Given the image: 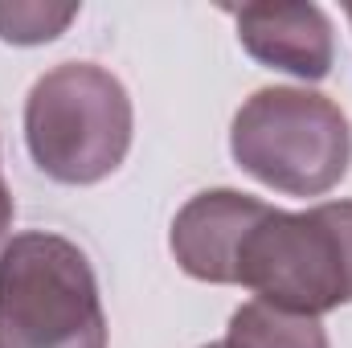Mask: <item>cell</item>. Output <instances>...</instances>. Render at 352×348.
Here are the masks:
<instances>
[{
  "label": "cell",
  "instance_id": "1",
  "mask_svg": "<svg viewBox=\"0 0 352 348\" xmlns=\"http://www.w3.org/2000/svg\"><path fill=\"white\" fill-rule=\"evenodd\" d=\"M234 283L270 307L316 320L352 303V201H328L307 213L270 205L238 246Z\"/></svg>",
  "mask_w": 352,
  "mask_h": 348
},
{
  "label": "cell",
  "instance_id": "2",
  "mask_svg": "<svg viewBox=\"0 0 352 348\" xmlns=\"http://www.w3.org/2000/svg\"><path fill=\"white\" fill-rule=\"evenodd\" d=\"M0 348H107L87 254L58 234H16L0 250Z\"/></svg>",
  "mask_w": 352,
  "mask_h": 348
},
{
  "label": "cell",
  "instance_id": "3",
  "mask_svg": "<svg viewBox=\"0 0 352 348\" xmlns=\"http://www.w3.org/2000/svg\"><path fill=\"white\" fill-rule=\"evenodd\" d=\"M25 140L45 176L94 184L115 173L131 148V98L102 66H54L29 90Z\"/></svg>",
  "mask_w": 352,
  "mask_h": 348
},
{
  "label": "cell",
  "instance_id": "4",
  "mask_svg": "<svg viewBox=\"0 0 352 348\" xmlns=\"http://www.w3.org/2000/svg\"><path fill=\"white\" fill-rule=\"evenodd\" d=\"M230 152L242 173L278 193L320 197L349 173L352 131L344 111L328 94L266 87L234 115Z\"/></svg>",
  "mask_w": 352,
  "mask_h": 348
},
{
  "label": "cell",
  "instance_id": "5",
  "mask_svg": "<svg viewBox=\"0 0 352 348\" xmlns=\"http://www.w3.org/2000/svg\"><path fill=\"white\" fill-rule=\"evenodd\" d=\"M266 209V201L234 188L192 197L173 221V254L180 270L201 283H234L238 246Z\"/></svg>",
  "mask_w": 352,
  "mask_h": 348
},
{
  "label": "cell",
  "instance_id": "6",
  "mask_svg": "<svg viewBox=\"0 0 352 348\" xmlns=\"http://www.w3.org/2000/svg\"><path fill=\"white\" fill-rule=\"evenodd\" d=\"M238 21L246 54L263 66L320 83L332 70V21L320 4H242L226 8Z\"/></svg>",
  "mask_w": 352,
  "mask_h": 348
},
{
  "label": "cell",
  "instance_id": "7",
  "mask_svg": "<svg viewBox=\"0 0 352 348\" xmlns=\"http://www.w3.org/2000/svg\"><path fill=\"white\" fill-rule=\"evenodd\" d=\"M226 348H328V332L316 316H295L254 299L234 312Z\"/></svg>",
  "mask_w": 352,
  "mask_h": 348
},
{
  "label": "cell",
  "instance_id": "8",
  "mask_svg": "<svg viewBox=\"0 0 352 348\" xmlns=\"http://www.w3.org/2000/svg\"><path fill=\"white\" fill-rule=\"evenodd\" d=\"M74 17H78V4L12 0V4H0V37L12 45H41V41H54Z\"/></svg>",
  "mask_w": 352,
  "mask_h": 348
},
{
  "label": "cell",
  "instance_id": "9",
  "mask_svg": "<svg viewBox=\"0 0 352 348\" xmlns=\"http://www.w3.org/2000/svg\"><path fill=\"white\" fill-rule=\"evenodd\" d=\"M8 226H12V197H8V184L0 176V238L8 234Z\"/></svg>",
  "mask_w": 352,
  "mask_h": 348
},
{
  "label": "cell",
  "instance_id": "10",
  "mask_svg": "<svg viewBox=\"0 0 352 348\" xmlns=\"http://www.w3.org/2000/svg\"><path fill=\"white\" fill-rule=\"evenodd\" d=\"M205 348H226V345H205Z\"/></svg>",
  "mask_w": 352,
  "mask_h": 348
},
{
  "label": "cell",
  "instance_id": "11",
  "mask_svg": "<svg viewBox=\"0 0 352 348\" xmlns=\"http://www.w3.org/2000/svg\"><path fill=\"white\" fill-rule=\"evenodd\" d=\"M349 17H352V8H349Z\"/></svg>",
  "mask_w": 352,
  "mask_h": 348
}]
</instances>
